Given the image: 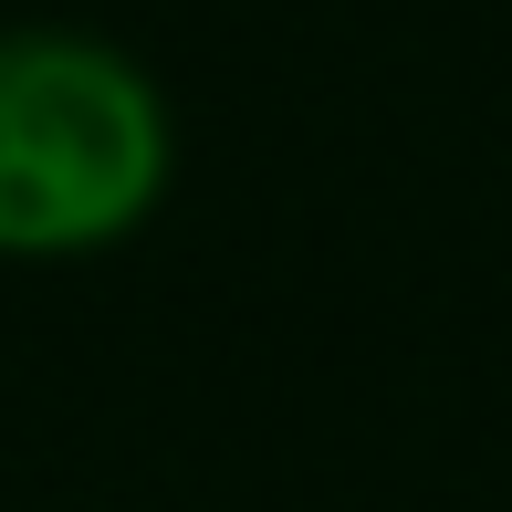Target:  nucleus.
<instances>
[{
	"label": "nucleus",
	"mask_w": 512,
	"mask_h": 512,
	"mask_svg": "<svg viewBox=\"0 0 512 512\" xmlns=\"http://www.w3.org/2000/svg\"><path fill=\"white\" fill-rule=\"evenodd\" d=\"M178 178L168 95L95 32H0V262H84L157 220Z\"/></svg>",
	"instance_id": "f257e3e1"
}]
</instances>
